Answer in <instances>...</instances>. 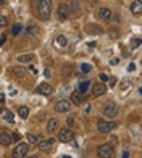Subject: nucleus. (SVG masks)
I'll return each instance as SVG.
<instances>
[{
  "mask_svg": "<svg viewBox=\"0 0 142 158\" xmlns=\"http://www.w3.org/2000/svg\"><path fill=\"white\" fill-rule=\"evenodd\" d=\"M36 92H37V94H40V95H50L52 92H53V89H52L50 84L42 82V84H39L37 87H36Z\"/></svg>",
  "mask_w": 142,
  "mask_h": 158,
  "instance_id": "obj_8",
  "label": "nucleus"
},
{
  "mask_svg": "<svg viewBox=\"0 0 142 158\" xmlns=\"http://www.w3.org/2000/svg\"><path fill=\"white\" fill-rule=\"evenodd\" d=\"M71 103H73V102H69V100H60V102L55 105V111H58V113H66V111L71 108Z\"/></svg>",
  "mask_w": 142,
  "mask_h": 158,
  "instance_id": "obj_9",
  "label": "nucleus"
},
{
  "mask_svg": "<svg viewBox=\"0 0 142 158\" xmlns=\"http://www.w3.org/2000/svg\"><path fill=\"white\" fill-rule=\"evenodd\" d=\"M58 139L61 140V142H71L74 139V132L71 131V129H61L60 131V134H58Z\"/></svg>",
  "mask_w": 142,
  "mask_h": 158,
  "instance_id": "obj_7",
  "label": "nucleus"
},
{
  "mask_svg": "<svg viewBox=\"0 0 142 158\" xmlns=\"http://www.w3.org/2000/svg\"><path fill=\"white\" fill-rule=\"evenodd\" d=\"M102 26H98L95 23H92V24H87L86 26V32L90 34V35H98V34H102Z\"/></svg>",
  "mask_w": 142,
  "mask_h": 158,
  "instance_id": "obj_11",
  "label": "nucleus"
},
{
  "mask_svg": "<svg viewBox=\"0 0 142 158\" xmlns=\"http://www.w3.org/2000/svg\"><path fill=\"white\" fill-rule=\"evenodd\" d=\"M98 79H100V82H106V81H108V76H106L105 73H100V76H98Z\"/></svg>",
  "mask_w": 142,
  "mask_h": 158,
  "instance_id": "obj_31",
  "label": "nucleus"
},
{
  "mask_svg": "<svg viewBox=\"0 0 142 158\" xmlns=\"http://www.w3.org/2000/svg\"><path fill=\"white\" fill-rule=\"evenodd\" d=\"M102 113L105 114V116L108 118H115L118 114V106L115 102H106L103 106H102Z\"/></svg>",
  "mask_w": 142,
  "mask_h": 158,
  "instance_id": "obj_2",
  "label": "nucleus"
},
{
  "mask_svg": "<svg viewBox=\"0 0 142 158\" xmlns=\"http://www.w3.org/2000/svg\"><path fill=\"white\" fill-rule=\"evenodd\" d=\"M121 87H123V89H126V87H129V82H123V84H121Z\"/></svg>",
  "mask_w": 142,
  "mask_h": 158,
  "instance_id": "obj_39",
  "label": "nucleus"
},
{
  "mask_svg": "<svg viewBox=\"0 0 142 158\" xmlns=\"http://www.w3.org/2000/svg\"><path fill=\"white\" fill-rule=\"evenodd\" d=\"M18 114H19V118L26 119L27 116H29V108H27V106H19V108H18Z\"/></svg>",
  "mask_w": 142,
  "mask_h": 158,
  "instance_id": "obj_23",
  "label": "nucleus"
},
{
  "mask_svg": "<svg viewBox=\"0 0 142 158\" xmlns=\"http://www.w3.org/2000/svg\"><path fill=\"white\" fill-rule=\"evenodd\" d=\"M40 137H39V135H34V134H27V142H29V143H36V145H39V143H40Z\"/></svg>",
  "mask_w": 142,
  "mask_h": 158,
  "instance_id": "obj_24",
  "label": "nucleus"
},
{
  "mask_svg": "<svg viewBox=\"0 0 142 158\" xmlns=\"http://www.w3.org/2000/svg\"><path fill=\"white\" fill-rule=\"evenodd\" d=\"M118 61H119L118 58H113V60L110 61V64H111V66H115V64H118Z\"/></svg>",
  "mask_w": 142,
  "mask_h": 158,
  "instance_id": "obj_35",
  "label": "nucleus"
},
{
  "mask_svg": "<svg viewBox=\"0 0 142 158\" xmlns=\"http://www.w3.org/2000/svg\"><path fill=\"white\" fill-rule=\"evenodd\" d=\"M127 69H129V71H134V69H136V64H134V63H131L129 66H127Z\"/></svg>",
  "mask_w": 142,
  "mask_h": 158,
  "instance_id": "obj_36",
  "label": "nucleus"
},
{
  "mask_svg": "<svg viewBox=\"0 0 142 158\" xmlns=\"http://www.w3.org/2000/svg\"><path fill=\"white\" fill-rule=\"evenodd\" d=\"M98 18H100L102 21H110L113 18V13L110 8H100L98 10Z\"/></svg>",
  "mask_w": 142,
  "mask_h": 158,
  "instance_id": "obj_13",
  "label": "nucleus"
},
{
  "mask_svg": "<svg viewBox=\"0 0 142 158\" xmlns=\"http://www.w3.org/2000/svg\"><path fill=\"white\" fill-rule=\"evenodd\" d=\"M56 15H58V19H60V21H65V19L71 15L69 6L65 5V3H60V5H58V10H56Z\"/></svg>",
  "mask_w": 142,
  "mask_h": 158,
  "instance_id": "obj_6",
  "label": "nucleus"
},
{
  "mask_svg": "<svg viewBox=\"0 0 142 158\" xmlns=\"http://www.w3.org/2000/svg\"><path fill=\"white\" fill-rule=\"evenodd\" d=\"M140 42H142L140 37H132V40H131V47H132V48H137V47L140 45Z\"/></svg>",
  "mask_w": 142,
  "mask_h": 158,
  "instance_id": "obj_26",
  "label": "nucleus"
},
{
  "mask_svg": "<svg viewBox=\"0 0 142 158\" xmlns=\"http://www.w3.org/2000/svg\"><path fill=\"white\" fill-rule=\"evenodd\" d=\"M26 158H37V156H36V155H29V156H26Z\"/></svg>",
  "mask_w": 142,
  "mask_h": 158,
  "instance_id": "obj_41",
  "label": "nucleus"
},
{
  "mask_svg": "<svg viewBox=\"0 0 142 158\" xmlns=\"http://www.w3.org/2000/svg\"><path fill=\"white\" fill-rule=\"evenodd\" d=\"M13 139H15V140H19V134H13Z\"/></svg>",
  "mask_w": 142,
  "mask_h": 158,
  "instance_id": "obj_40",
  "label": "nucleus"
},
{
  "mask_svg": "<svg viewBox=\"0 0 142 158\" xmlns=\"http://www.w3.org/2000/svg\"><path fill=\"white\" fill-rule=\"evenodd\" d=\"M32 60H34V55H32V53H26V55L18 56V61H19V63H29V61H32Z\"/></svg>",
  "mask_w": 142,
  "mask_h": 158,
  "instance_id": "obj_22",
  "label": "nucleus"
},
{
  "mask_svg": "<svg viewBox=\"0 0 142 158\" xmlns=\"http://www.w3.org/2000/svg\"><path fill=\"white\" fill-rule=\"evenodd\" d=\"M139 92H140V94H142V89H139Z\"/></svg>",
  "mask_w": 142,
  "mask_h": 158,
  "instance_id": "obj_43",
  "label": "nucleus"
},
{
  "mask_svg": "<svg viewBox=\"0 0 142 158\" xmlns=\"http://www.w3.org/2000/svg\"><path fill=\"white\" fill-rule=\"evenodd\" d=\"M66 45H68V39L65 37V35H58V37L55 39V47L63 48V47H66Z\"/></svg>",
  "mask_w": 142,
  "mask_h": 158,
  "instance_id": "obj_16",
  "label": "nucleus"
},
{
  "mask_svg": "<svg viewBox=\"0 0 142 158\" xmlns=\"http://www.w3.org/2000/svg\"><path fill=\"white\" fill-rule=\"evenodd\" d=\"M53 143H55V139L53 137H50V139H45V140H40V143H39V150L40 152H48L52 147H53Z\"/></svg>",
  "mask_w": 142,
  "mask_h": 158,
  "instance_id": "obj_10",
  "label": "nucleus"
},
{
  "mask_svg": "<svg viewBox=\"0 0 142 158\" xmlns=\"http://www.w3.org/2000/svg\"><path fill=\"white\" fill-rule=\"evenodd\" d=\"M108 34H110L111 39H118L119 37V32H118V29H115V27H111V29L108 31Z\"/></svg>",
  "mask_w": 142,
  "mask_h": 158,
  "instance_id": "obj_27",
  "label": "nucleus"
},
{
  "mask_svg": "<svg viewBox=\"0 0 142 158\" xmlns=\"http://www.w3.org/2000/svg\"><path fill=\"white\" fill-rule=\"evenodd\" d=\"M71 15H74V16H79V13H81V6L79 3L76 2V0H71Z\"/></svg>",
  "mask_w": 142,
  "mask_h": 158,
  "instance_id": "obj_18",
  "label": "nucleus"
},
{
  "mask_svg": "<svg viewBox=\"0 0 142 158\" xmlns=\"http://www.w3.org/2000/svg\"><path fill=\"white\" fill-rule=\"evenodd\" d=\"M116 143H118V139L116 137H111L110 139V145H116Z\"/></svg>",
  "mask_w": 142,
  "mask_h": 158,
  "instance_id": "obj_33",
  "label": "nucleus"
},
{
  "mask_svg": "<svg viewBox=\"0 0 142 158\" xmlns=\"http://www.w3.org/2000/svg\"><path fill=\"white\" fill-rule=\"evenodd\" d=\"M92 92H94V95H95V97L103 95L105 92H106V85H105V82H98V84H95V85H94V89H92Z\"/></svg>",
  "mask_w": 142,
  "mask_h": 158,
  "instance_id": "obj_14",
  "label": "nucleus"
},
{
  "mask_svg": "<svg viewBox=\"0 0 142 158\" xmlns=\"http://www.w3.org/2000/svg\"><path fill=\"white\" fill-rule=\"evenodd\" d=\"M21 27H23L21 24H15V26H13V35H18L21 32Z\"/></svg>",
  "mask_w": 142,
  "mask_h": 158,
  "instance_id": "obj_29",
  "label": "nucleus"
},
{
  "mask_svg": "<svg viewBox=\"0 0 142 158\" xmlns=\"http://www.w3.org/2000/svg\"><path fill=\"white\" fill-rule=\"evenodd\" d=\"M123 158H129V152H127V150H124V152H123Z\"/></svg>",
  "mask_w": 142,
  "mask_h": 158,
  "instance_id": "obj_38",
  "label": "nucleus"
},
{
  "mask_svg": "<svg viewBox=\"0 0 142 158\" xmlns=\"http://www.w3.org/2000/svg\"><path fill=\"white\" fill-rule=\"evenodd\" d=\"M71 102H73L74 105H79L82 102V94L81 92H73V94H71Z\"/></svg>",
  "mask_w": 142,
  "mask_h": 158,
  "instance_id": "obj_20",
  "label": "nucleus"
},
{
  "mask_svg": "<svg viewBox=\"0 0 142 158\" xmlns=\"http://www.w3.org/2000/svg\"><path fill=\"white\" fill-rule=\"evenodd\" d=\"M11 74L16 76V77H24L26 76V68L24 66H15V68H11Z\"/></svg>",
  "mask_w": 142,
  "mask_h": 158,
  "instance_id": "obj_15",
  "label": "nucleus"
},
{
  "mask_svg": "<svg viewBox=\"0 0 142 158\" xmlns=\"http://www.w3.org/2000/svg\"><path fill=\"white\" fill-rule=\"evenodd\" d=\"M44 2H48V3H52V0H44Z\"/></svg>",
  "mask_w": 142,
  "mask_h": 158,
  "instance_id": "obj_42",
  "label": "nucleus"
},
{
  "mask_svg": "<svg viewBox=\"0 0 142 158\" xmlns=\"http://www.w3.org/2000/svg\"><path fill=\"white\" fill-rule=\"evenodd\" d=\"M29 69H31V73H32V74H37V69H36L34 66H29Z\"/></svg>",
  "mask_w": 142,
  "mask_h": 158,
  "instance_id": "obj_37",
  "label": "nucleus"
},
{
  "mask_svg": "<svg viewBox=\"0 0 142 158\" xmlns=\"http://www.w3.org/2000/svg\"><path fill=\"white\" fill-rule=\"evenodd\" d=\"M115 127H116V123H113V121L100 119L97 123V129H98V132H102V134H108L111 129H115Z\"/></svg>",
  "mask_w": 142,
  "mask_h": 158,
  "instance_id": "obj_3",
  "label": "nucleus"
},
{
  "mask_svg": "<svg viewBox=\"0 0 142 158\" xmlns=\"http://www.w3.org/2000/svg\"><path fill=\"white\" fill-rule=\"evenodd\" d=\"M90 69H92V66H90L89 63H82L81 64V71H82V73H89Z\"/></svg>",
  "mask_w": 142,
  "mask_h": 158,
  "instance_id": "obj_28",
  "label": "nucleus"
},
{
  "mask_svg": "<svg viewBox=\"0 0 142 158\" xmlns=\"http://www.w3.org/2000/svg\"><path fill=\"white\" fill-rule=\"evenodd\" d=\"M27 148H29V145H27V143H24V142L18 143V145L13 148V158H26Z\"/></svg>",
  "mask_w": 142,
  "mask_h": 158,
  "instance_id": "obj_4",
  "label": "nucleus"
},
{
  "mask_svg": "<svg viewBox=\"0 0 142 158\" xmlns=\"http://www.w3.org/2000/svg\"><path fill=\"white\" fill-rule=\"evenodd\" d=\"M89 85H90V82H89V81H82V82L79 84V92H81L82 95H84V94H87Z\"/></svg>",
  "mask_w": 142,
  "mask_h": 158,
  "instance_id": "obj_25",
  "label": "nucleus"
},
{
  "mask_svg": "<svg viewBox=\"0 0 142 158\" xmlns=\"http://www.w3.org/2000/svg\"><path fill=\"white\" fill-rule=\"evenodd\" d=\"M129 10H131L132 15H140L142 13V0H134L129 6Z\"/></svg>",
  "mask_w": 142,
  "mask_h": 158,
  "instance_id": "obj_12",
  "label": "nucleus"
},
{
  "mask_svg": "<svg viewBox=\"0 0 142 158\" xmlns=\"http://www.w3.org/2000/svg\"><path fill=\"white\" fill-rule=\"evenodd\" d=\"M65 158H69V156H65Z\"/></svg>",
  "mask_w": 142,
  "mask_h": 158,
  "instance_id": "obj_44",
  "label": "nucleus"
},
{
  "mask_svg": "<svg viewBox=\"0 0 142 158\" xmlns=\"http://www.w3.org/2000/svg\"><path fill=\"white\" fill-rule=\"evenodd\" d=\"M0 26H2V27H6V16H5V15L0 16Z\"/></svg>",
  "mask_w": 142,
  "mask_h": 158,
  "instance_id": "obj_30",
  "label": "nucleus"
},
{
  "mask_svg": "<svg viewBox=\"0 0 142 158\" xmlns=\"http://www.w3.org/2000/svg\"><path fill=\"white\" fill-rule=\"evenodd\" d=\"M0 39H2L0 42H2V44H5V40H6V34H3V32H2V35H0Z\"/></svg>",
  "mask_w": 142,
  "mask_h": 158,
  "instance_id": "obj_34",
  "label": "nucleus"
},
{
  "mask_svg": "<svg viewBox=\"0 0 142 158\" xmlns=\"http://www.w3.org/2000/svg\"><path fill=\"white\" fill-rule=\"evenodd\" d=\"M2 118L5 119V121H8V123H15V114H13L10 110H2Z\"/></svg>",
  "mask_w": 142,
  "mask_h": 158,
  "instance_id": "obj_17",
  "label": "nucleus"
},
{
  "mask_svg": "<svg viewBox=\"0 0 142 158\" xmlns=\"http://www.w3.org/2000/svg\"><path fill=\"white\" fill-rule=\"evenodd\" d=\"M56 127H58V119H56V118H50V121H48V123H47V131H55V129Z\"/></svg>",
  "mask_w": 142,
  "mask_h": 158,
  "instance_id": "obj_21",
  "label": "nucleus"
},
{
  "mask_svg": "<svg viewBox=\"0 0 142 158\" xmlns=\"http://www.w3.org/2000/svg\"><path fill=\"white\" fill-rule=\"evenodd\" d=\"M0 143H2L3 147H8L11 143V137L6 132H2V134H0Z\"/></svg>",
  "mask_w": 142,
  "mask_h": 158,
  "instance_id": "obj_19",
  "label": "nucleus"
},
{
  "mask_svg": "<svg viewBox=\"0 0 142 158\" xmlns=\"http://www.w3.org/2000/svg\"><path fill=\"white\" fill-rule=\"evenodd\" d=\"M68 126H74V118H73V116L68 118Z\"/></svg>",
  "mask_w": 142,
  "mask_h": 158,
  "instance_id": "obj_32",
  "label": "nucleus"
},
{
  "mask_svg": "<svg viewBox=\"0 0 142 158\" xmlns=\"http://www.w3.org/2000/svg\"><path fill=\"white\" fill-rule=\"evenodd\" d=\"M36 8H37V15L40 19H48L52 11V3L44 2V0H36Z\"/></svg>",
  "mask_w": 142,
  "mask_h": 158,
  "instance_id": "obj_1",
  "label": "nucleus"
},
{
  "mask_svg": "<svg viewBox=\"0 0 142 158\" xmlns=\"http://www.w3.org/2000/svg\"><path fill=\"white\" fill-rule=\"evenodd\" d=\"M97 155L102 156V158H111L113 156V145L110 143H103L97 148Z\"/></svg>",
  "mask_w": 142,
  "mask_h": 158,
  "instance_id": "obj_5",
  "label": "nucleus"
}]
</instances>
